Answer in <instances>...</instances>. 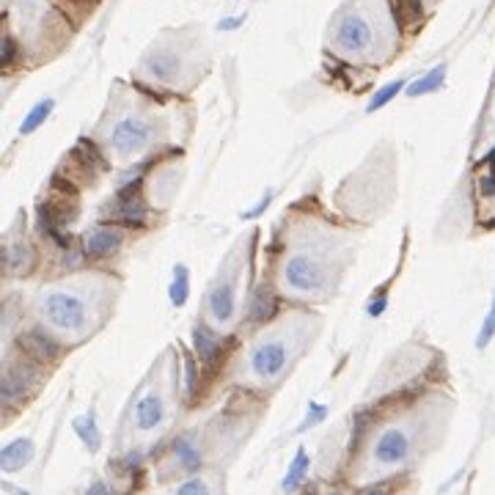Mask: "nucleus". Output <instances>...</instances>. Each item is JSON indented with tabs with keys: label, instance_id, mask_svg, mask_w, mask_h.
<instances>
[{
	"label": "nucleus",
	"instance_id": "obj_1",
	"mask_svg": "<svg viewBox=\"0 0 495 495\" xmlns=\"http://www.w3.org/2000/svg\"><path fill=\"white\" fill-rule=\"evenodd\" d=\"M44 317L64 330H80L86 325V305L83 300L66 292H53L44 300Z\"/></svg>",
	"mask_w": 495,
	"mask_h": 495
},
{
	"label": "nucleus",
	"instance_id": "obj_2",
	"mask_svg": "<svg viewBox=\"0 0 495 495\" xmlns=\"http://www.w3.org/2000/svg\"><path fill=\"white\" fill-rule=\"evenodd\" d=\"M284 275H286V284L295 292H311V289L322 286V267H319V262L311 259V256H303V253H297V256H292L286 262Z\"/></svg>",
	"mask_w": 495,
	"mask_h": 495
},
{
	"label": "nucleus",
	"instance_id": "obj_3",
	"mask_svg": "<svg viewBox=\"0 0 495 495\" xmlns=\"http://www.w3.org/2000/svg\"><path fill=\"white\" fill-rule=\"evenodd\" d=\"M336 44L344 53H363V50H369V44H371V25L363 20L361 14H347L338 22Z\"/></svg>",
	"mask_w": 495,
	"mask_h": 495
},
{
	"label": "nucleus",
	"instance_id": "obj_4",
	"mask_svg": "<svg viewBox=\"0 0 495 495\" xmlns=\"http://www.w3.org/2000/svg\"><path fill=\"white\" fill-rule=\"evenodd\" d=\"M286 366V347L278 344V341H267V344H259L253 352H251V369L264 377V380H272L284 371Z\"/></svg>",
	"mask_w": 495,
	"mask_h": 495
},
{
	"label": "nucleus",
	"instance_id": "obj_5",
	"mask_svg": "<svg viewBox=\"0 0 495 495\" xmlns=\"http://www.w3.org/2000/svg\"><path fill=\"white\" fill-rule=\"evenodd\" d=\"M149 135H152V127H149L146 121H140V119H121V121L113 127L110 140H113L116 152L132 154L135 149H140V146L149 140Z\"/></svg>",
	"mask_w": 495,
	"mask_h": 495
},
{
	"label": "nucleus",
	"instance_id": "obj_6",
	"mask_svg": "<svg viewBox=\"0 0 495 495\" xmlns=\"http://www.w3.org/2000/svg\"><path fill=\"white\" fill-rule=\"evenodd\" d=\"M410 451V437L402 429H385L374 446V460L380 465H399Z\"/></svg>",
	"mask_w": 495,
	"mask_h": 495
},
{
	"label": "nucleus",
	"instance_id": "obj_7",
	"mask_svg": "<svg viewBox=\"0 0 495 495\" xmlns=\"http://www.w3.org/2000/svg\"><path fill=\"white\" fill-rule=\"evenodd\" d=\"M107 209H113V212H105V215H113L116 220H121V223H127V226L143 223V215H146V206H143V201L138 198V187H135V185H130L127 190H121Z\"/></svg>",
	"mask_w": 495,
	"mask_h": 495
},
{
	"label": "nucleus",
	"instance_id": "obj_8",
	"mask_svg": "<svg viewBox=\"0 0 495 495\" xmlns=\"http://www.w3.org/2000/svg\"><path fill=\"white\" fill-rule=\"evenodd\" d=\"M20 350L36 363H50L58 358V344H55V338H50L47 333H41V330H28L25 336H20Z\"/></svg>",
	"mask_w": 495,
	"mask_h": 495
},
{
	"label": "nucleus",
	"instance_id": "obj_9",
	"mask_svg": "<svg viewBox=\"0 0 495 495\" xmlns=\"http://www.w3.org/2000/svg\"><path fill=\"white\" fill-rule=\"evenodd\" d=\"M33 454H36V446H33L31 437H17V440H11L8 446H3V451H0V465H3V470H20V468H25L28 462L33 460Z\"/></svg>",
	"mask_w": 495,
	"mask_h": 495
},
{
	"label": "nucleus",
	"instance_id": "obj_10",
	"mask_svg": "<svg viewBox=\"0 0 495 495\" xmlns=\"http://www.w3.org/2000/svg\"><path fill=\"white\" fill-rule=\"evenodd\" d=\"M165 418L163 399L157 394H146L135 404V427L138 429H154Z\"/></svg>",
	"mask_w": 495,
	"mask_h": 495
},
{
	"label": "nucleus",
	"instance_id": "obj_11",
	"mask_svg": "<svg viewBox=\"0 0 495 495\" xmlns=\"http://www.w3.org/2000/svg\"><path fill=\"white\" fill-rule=\"evenodd\" d=\"M121 242H124V234L116 229H97L91 237H88V242H86V251H88V256H94V259H102V256H110V253H116L119 248H121Z\"/></svg>",
	"mask_w": 495,
	"mask_h": 495
},
{
	"label": "nucleus",
	"instance_id": "obj_12",
	"mask_svg": "<svg viewBox=\"0 0 495 495\" xmlns=\"http://www.w3.org/2000/svg\"><path fill=\"white\" fill-rule=\"evenodd\" d=\"M234 305H237V300H234V284L231 281L212 289V295H209V311H212V317L218 322H229L231 317H234Z\"/></svg>",
	"mask_w": 495,
	"mask_h": 495
},
{
	"label": "nucleus",
	"instance_id": "obj_13",
	"mask_svg": "<svg viewBox=\"0 0 495 495\" xmlns=\"http://www.w3.org/2000/svg\"><path fill=\"white\" fill-rule=\"evenodd\" d=\"M33 383V374L25 371L22 366H11L6 374H3V402L6 404H14L20 396L25 394V388Z\"/></svg>",
	"mask_w": 495,
	"mask_h": 495
},
{
	"label": "nucleus",
	"instance_id": "obj_14",
	"mask_svg": "<svg viewBox=\"0 0 495 495\" xmlns=\"http://www.w3.org/2000/svg\"><path fill=\"white\" fill-rule=\"evenodd\" d=\"M275 305H278V297L272 289H267V286H259L253 297H251V305H248V317L253 319V322H264V319H270L272 314H275Z\"/></svg>",
	"mask_w": 495,
	"mask_h": 495
},
{
	"label": "nucleus",
	"instance_id": "obj_15",
	"mask_svg": "<svg viewBox=\"0 0 495 495\" xmlns=\"http://www.w3.org/2000/svg\"><path fill=\"white\" fill-rule=\"evenodd\" d=\"M143 66H146L149 74L157 77V80H173L176 72H179V58L171 55V53H154V55H149V58L143 61Z\"/></svg>",
	"mask_w": 495,
	"mask_h": 495
},
{
	"label": "nucleus",
	"instance_id": "obj_16",
	"mask_svg": "<svg viewBox=\"0 0 495 495\" xmlns=\"http://www.w3.org/2000/svg\"><path fill=\"white\" fill-rule=\"evenodd\" d=\"M74 435L83 440V446L88 449V451H99V446H102V437H99V429H97V418H94V410L91 413H86V416H80V418H74Z\"/></svg>",
	"mask_w": 495,
	"mask_h": 495
},
{
	"label": "nucleus",
	"instance_id": "obj_17",
	"mask_svg": "<svg viewBox=\"0 0 495 495\" xmlns=\"http://www.w3.org/2000/svg\"><path fill=\"white\" fill-rule=\"evenodd\" d=\"M193 344H196V352L201 355V361H212L220 352V338L204 325H198L193 330Z\"/></svg>",
	"mask_w": 495,
	"mask_h": 495
},
{
	"label": "nucleus",
	"instance_id": "obj_18",
	"mask_svg": "<svg viewBox=\"0 0 495 495\" xmlns=\"http://www.w3.org/2000/svg\"><path fill=\"white\" fill-rule=\"evenodd\" d=\"M443 80H446V66H435L432 72H427L421 80H416V83H410V88H407V94L410 97H424V94H432V91H437L440 86H443Z\"/></svg>",
	"mask_w": 495,
	"mask_h": 495
},
{
	"label": "nucleus",
	"instance_id": "obj_19",
	"mask_svg": "<svg viewBox=\"0 0 495 495\" xmlns=\"http://www.w3.org/2000/svg\"><path fill=\"white\" fill-rule=\"evenodd\" d=\"M305 470H308V454H305V449H297L295 460L289 465V470H286L281 487H284L286 493H295L297 487L303 484V479H305Z\"/></svg>",
	"mask_w": 495,
	"mask_h": 495
},
{
	"label": "nucleus",
	"instance_id": "obj_20",
	"mask_svg": "<svg viewBox=\"0 0 495 495\" xmlns=\"http://www.w3.org/2000/svg\"><path fill=\"white\" fill-rule=\"evenodd\" d=\"M171 303L173 305H185L187 303V295H190V275H187V267L185 264H176L173 267V281H171Z\"/></svg>",
	"mask_w": 495,
	"mask_h": 495
},
{
	"label": "nucleus",
	"instance_id": "obj_21",
	"mask_svg": "<svg viewBox=\"0 0 495 495\" xmlns=\"http://www.w3.org/2000/svg\"><path fill=\"white\" fill-rule=\"evenodd\" d=\"M53 107H55V99H50V97L41 99V102L33 107L31 113L25 116V121H22L20 132H22V135H31V132H36L39 127H41V124H44V121H47V116L53 113Z\"/></svg>",
	"mask_w": 495,
	"mask_h": 495
},
{
	"label": "nucleus",
	"instance_id": "obj_22",
	"mask_svg": "<svg viewBox=\"0 0 495 495\" xmlns=\"http://www.w3.org/2000/svg\"><path fill=\"white\" fill-rule=\"evenodd\" d=\"M173 454H176L179 465L187 468V470H196L198 465H201V451L193 446L190 437H176V440H173Z\"/></svg>",
	"mask_w": 495,
	"mask_h": 495
},
{
	"label": "nucleus",
	"instance_id": "obj_23",
	"mask_svg": "<svg viewBox=\"0 0 495 495\" xmlns=\"http://www.w3.org/2000/svg\"><path fill=\"white\" fill-rule=\"evenodd\" d=\"M402 88H404V77H399V80H394V83H388V86H383V88H380V91L374 94V99L369 102V107H366V110H369V113H374V110H380V107H385V105H388V102H391V99H394L396 94L402 91Z\"/></svg>",
	"mask_w": 495,
	"mask_h": 495
},
{
	"label": "nucleus",
	"instance_id": "obj_24",
	"mask_svg": "<svg viewBox=\"0 0 495 495\" xmlns=\"http://www.w3.org/2000/svg\"><path fill=\"white\" fill-rule=\"evenodd\" d=\"M493 338H495V295H493V305H490V311H487V317H484V322H482V328H479L476 347H479V350H484Z\"/></svg>",
	"mask_w": 495,
	"mask_h": 495
},
{
	"label": "nucleus",
	"instance_id": "obj_25",
	"mask_svg": "<svg viewBox=\"0 0 495 495\" xmlns=\"http://www.w3.org/2000/svg\"><path fill=\"white\" fill-rule=\"evenodd\" d=\"M325 416H328V407H325V404H311V407H308V413H305V418H303V424H300V429H297V432H305L308 427L319 424V421H322Z\"/></svg>",
	"mask_w": 495,
	"mask_h": 495
},
{
	"label": "nucleus",
	"instance_id": "obj_26",
	"mask_svg": "<svg viewBox=\"0 0 495 495\" xmlns=\"http://www.w3.org/2000/svg\"><path fill=\"white\" fill-rule=\"evenodd\" d=\"M187 493H206V484L204 482H187L179 487V495H187Z\"/></svg>",
	"mask_w": 495,
	"mask_h": 495
},
{
	"label": "nucleus",
	"instance_id": "obj_27",
	"mask_svg": "<svg viewBox=\"0 0 495 495\" xmlns=\"http://www.w3.org/2000/svg\"><path fill=\"white\" fill-rule=\"evenodd\" d=\"M270 201H272V193H267V196L259 201V206H256V209H251V212H245L242 218H248V220H251V218H259L264 209H267V204H270Z\"/></svg>",
	"mask_w": 495,
	"mask_h": 495
},
{
	"label": "nucleus",
	"instance_id": "obj_28",
	"mask_svg": "<svg viewBox=\"0 0 495 495\" xmlns=\"http://www.w3.org/2000/svg\"><path fill=\"white\" fill-rule=\"evenodd\" d=\"M11 58H14V41H11V36H6L3 39V61L8 64Z\"/></svg>",
	"mask_w": 495,
	"mask_h": 495
},
{
	"label": "nucleus",
	"instance_id": "obj_29",
	"mask_svg": "<svg viewBox=\"0 0 495 495\" xmlns=\"http://www.w3.org/2000/svg\"><path fill=\"white\" fill-rule=\"evenodd\" d=\"M383 311H385V297H380V300L369 303V314H371V317H380Z\"/></svg>",
	"mask_w": 495,
	"mask_h": 495
},
{
	"label": "nucleus",
	"instance_id": "obj_30",
	"mask_svg": "<svg viewBox=\"0 0 495 495\" xmlns=\"http://www.w3.org/2000/svg\"><path fill=\"white\" fill-rule=\"evenodd\" d=\"M239 22H242V17H237V20H220V31H234V28H239Z\"/></svg>",
	"mask_w": 495,
	"mask_h": 495
},
{
	"label": "nucleus",
	"instance_id": "obj_31",
	"mask_svg": "<svg viewBox=\"0 0 495 495\" xmlns=\"http://www.w3.org/2000/svg\"><path fill=\"white\" fill-rule=\"evenodd\" d=\"M105 490H107L105 484H94V487H91V493H105Z\"/></svg>",
	"mask_w": 495,
	"mask_h": 495
}]
</instances>
